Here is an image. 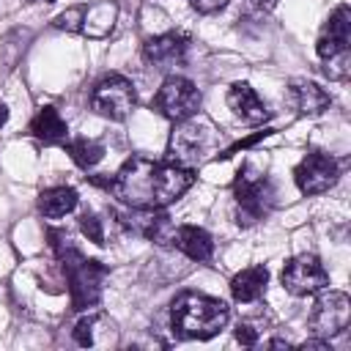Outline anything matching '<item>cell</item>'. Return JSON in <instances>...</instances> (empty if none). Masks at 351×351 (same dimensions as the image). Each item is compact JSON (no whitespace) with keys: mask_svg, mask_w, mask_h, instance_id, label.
Wrapping results in <instances>:
<instances>
[{"mask_svg":"<svg viewBox=\"0 0 351 351\" xmlns=\"http://www.w3.org/2000/svg\"><path fill=\"white\" fill-rule=\"evenodd\" d=\"M195 181L189 167L176 162H154L145 156H132L115 173L110 189L132 208H165L176 203Z\"/></svg>","mask_w":351,"mask_h":351,"instance_id":"cell-1","label":"cell"},{"mask_svg":"<svg viewBox=\"0 0 351 351\" xmlns=\"http://www.w3.org/2000/svg\"><path fill=\"white\" fill-rule=\"evenodd\" d=\"M47 239H49V247L55 252V258L60 261L63 266V274L69 280V296H71V310H88L99 302L101 296V282L107 277V266L93 261V258H85L69 239L66 230H58V228H49L47 230Z\"/></svg>","mask_w":351,"mask_h":351,"instance_id":"cell-2","label":"cell"},{"mask_svg":"<svg viewBox=\"0 0 351 351\" xmlns=\"http://www.w3.org/2000/svg\"><path fill=\"white\" fill-rule=\"evenodd\" d=\"M230 310L222 299L184 291L170 304V326L178 340H208L225 329Z\"/></svg>","mask_w":351,"mask_h":351,"instance_id":"cell-3","label":"cell"},{"mask_svg":"<svg viewBox=\"0 0 351 351\" xmlns=\"http://www.w3.org/2000/svg\"><path fill=\"white\" fill-rule=\"evenodd\" d=\"M219 148V129L200 112L178 121V126L170 134V145H167V159L195 170L200 162H206L211 154H217Z\"/></svg>","mask_w":351,"mask_h":351,"instance_id":"cell-4","label":"cell"},{"mask_svg":"<svg viewBox=\"0 0 351 351\" xmlns=\"http://www.w3.org/2000/svg\"><path fill=\"white\" fill-rule=\"evenodd\" d=\"M233 197H236V217L239 225H252L263 219L274 206V186L263 173H255L252 165H241L233 181Z\"/></svg>","mask_w":351,"mask_h":351,"instance_id":"cell-5","label":"cell"},{"mask_svg":"<svg viewBox=\"0 0 351 351\" xmlns=\"http://www.w3.org/2000/svg\"><path fill=\"white\" fill-rule=\"evenodd\" d=\"M151 110H156L159 115L170 118V121H184L189 115H195L200 110V90L195 88V82H189L186 77H165L162 88L156 90Z\"/></svg>","mask_w":351,"mask_h":351,"instance_id":"cell-6","label":"cell"},{"mask_svg":"<svg viewBox=\"0 0 351 351\" xmlns=\"http://www.w3.org/2000/svg\"><path fill=\"white\" fill-rule=\"evenodd\" d=\"M134 104H137L134 85L121 74H107L104 80L96 82L90 93V107L110 121H123L134 110Z\"/></svg>","mask_w":351,"mask_h":351,"instance_id":"cell-7","label":"cell"},{"mask_svg":"<svg viewBox=\"0 0 351 351\" xmlns=\"http://www.w3.org/2000/svg\"><path fill=\"white\" fill-rule=\"evenodd\" d=\"M348 318H351V299L348 293L343 291H318V299L310 310V329L315 337H335L340 335L346 326H348Z\"/></svg>","mask_w":351,"mask_h":351,"instance_id":"cell-8","label":"cell"},{"mask_svg":"<svg viewBox=\"0 0 351 351\" xmlns=\"http://www.w3.org/2000/svg\"><path fill=\"white\" fill-rule=\"evenodd\" d=\"M280 282L293 296H310V293H318L321 288H326L329 274H326V269H324V263H321L318 255H307L304 252V255L291 258L282 266Z\"/></svg>","mask_w":351,"mask_h":351,"instance_id":"cell-9","label":"cell"},{"mask_svg":"<svg viewBox=\"0 0 351 351\" xmlns=\"http://www.w3.org/2000/svg\"><path fill=\"white\" fill-rule=\"evenodd\" d=\"M340 178V165L335 156L324 154V151H310L293 170V181L299 186V192L304 195H321L326 189H332Z\"/></svg>","mask_w":351,"mask_h":351,"instance_id":"cell-10","label":"cell"},{"mask_svg":"<svg viewBox=\"0 0 351 351\" xmlns=\"http://www.w3.org/2000/svg\"><path fill=\"white\" fill-rule=\"evenodd\" d=\"M348 41H351V8L337 5L329 14V19H326V25L318 36L315 52H318V58L329 60V58H337V55L348 52Z\"/></svg>","mask_w":351,"mask_h":351,"instance_id":"cell-11","label":"cell"},{"mask_svg":"<svg viewBox=\"0 0 351 351\" xmlns=\"http://www.w3.org/2000/svg\"><path fill=\"white\" fill-rule=\"evenodd\" d=\"M186 36L181 33H162V36H154L143 44V58L156 66V69H170V66H178L184 63V55H186Z\"/></svg>","mask_w":351,"mask_h":351,"instance_id":"cell-12","label":"cell"},{"mask_svg":"<svg viewBox=\"0 0 351 351\" xmlns=\"http://www.w3.org/2000/svg\"><path fill=\"white\" fill-rule=\"evenodd\" d=\"M228 107L247 123H263L269 118L266 104L258 99V93L247 82H233L228 90Z\"/></svg>","mask_w":351,"mask_h":351,"instance_id":"cell-13","label":"cell"},{"mask_svg":"<svg viewBox=\"0 0 351 351\" xmlns=\"http://www.w3.org/2000/svg\"><path fill=\"white\" fill-rule=\"evenodd\" d=\"M288 96H291L293 107L302 115H318L332 104V96L321 85H315L310 80H293L291 88H288Z\"/></svg>","mask_w":351,"mask_h":351,"instance_id":"cell-14","label":"cell"},{"mask_svg":"<svg viewBox=\"0 0 351 351\" xmlns=\"http://www.w3.org/2000/svg\"><path fill=\"white\" fill-rule=\"evenodd\" d=\"M173 247H178L192 261H208L214 255L211 236L203 228H197V225H178L176 236H173Z\"/></svg>","mask_w":351,"mask_h":351,"instance_id":"cell-15","label":"cell"},{"mask_svg":"<svg viewBox=\"0 0 351 351\" xmlns=\"http://www.w3.org/2000/svg\"><path fill=\"white\" fill-rule=\"evenodd\" d=\"M266 282H269V269L266 266H250V269H241L230 280V293L236 302L250 304V302H258L263 296Z\"/></svg>","mask_w":351,"mask_h":351,"instance_id":"cell-16","label":"cell"},{"mask_svg":"<svg viewBox=\"0 0 351 351\" xmlns=\"http://www.w3.org/2000/svg\"><path fill=\"white\" fill-rule=\"evenodd\" d=\"M30 132L33 137H38L44 145H55V143H66V121L60 118V112L55 107H41L36 112V118L30 121Z\"/></svg>","mask_w":351,"mask_h":351,"instance_id":"cell-17","label":"cell"},{"mask_svg":"<svg viewBox=\"0 0 351 351\" xmlns=\"http://www.w3.org/2000/svg\"><path fill=\"white\" fill-rule=\"evenodd\" d=\"M115 16H118V5L110 3V0H99V3H93V5L85 8L82 33L90 36V38H101V36H107L112 30Z\"/></svg>","mask_w":351,"mask_h":351,"instance_id":"cell-18","label":"cell"},{"mask_svg":"<svg viewBox=\"0 0 351 351\" xmlns=\"http://www.w3.org/2000/svg\"><path fill=\"white\" fill-rule=\"evenodd\" d=\"M77 189L71 186H52V189H44L38 195V211L47 217V219H60L66 217L69 211L77 208Z\"/></svg>","mask_w":351,"mask_h":351,"instance_id":"cell-19","label":"cell"},{"mask_svg":"<svg viewBox=\"0 0 351 351\" xmlns=\"http://www.w3.org/2000/svg\"><path fill=\"white\" fill-rule=\"evenodd\" d=\"M66 151H69V156L80 165V167H93V165H99L101 162V156H104V145L99 143V140H88V137H77V140H69L66 143Z\"/></svg>","mask_w":351,"mask_h":351,"instance_id":"cell-20","label":"cell"},{"mask_svg":"<svg viewBox=\"0 0 351 351\" xmlns=\"http://www.w3.org/2000/svg\"><path fill=\"white\" fill-rule=\"evenodd\" d=\"M104 321V315H85V318H80L77 321V326H74V343L77 346H82V348H88V346H96V329H99V324Z\"/></svg>","mask_w":351,"mask_h":351,"instance_id":"cell-21","label":"cell"},{"mask_svg":"<svg viewBox=\"0 0 351 351\" xmlns=\"http://www.w3.org/2000/svg\"><path fill=\"white\" fill-rule=\"evenodd\" d=\"M82 16H85V5H71L60 16H55V27L66 30V33H77V30H82Z\"/></svg>","mask_w":351,"mask_h":351,"instance_id":"cell-22","label":"cell"},{"mask_svg":"<svg viewBox=\"0 0 351 351\" xmlns=\"http://www.w3.org/2000/svg\"><path fill=\"white\" fill-rule=\"evenodd\" d=\"M80 230L88 236V241L93 244H104V228H101V219L96 214H82L80 219Z\"/></svg>","mask_w":351,"mask_h":351,"instance_id":"cell-23","label":"cell"},{"mask_svg":"<svg viewBox=\"0 0 351 351\" xmlns=\"http://www.w3.org/2000/svg\"><path fill=\"white\" fill-rule=\"evenodd\" d=\"M266 134H271L269 129H263V132H255V134H250V137H244V140H236L233 145H228L222 154H219V159H228V156H233V154H239V151H244V148H250V145H255L258 140H263Z\"/></svg>","mask_w":351,"mask_h":351,"instance_id":"cell-24","label":"cell"},{"mask_svg":"<svg viewBox=\"0 0 351 351\" xmlns=\"http://www.w3.org/2000/svg\"><path fill=\"white\" fill-rule=\"evenodd\" d=\"M236 340H239L241 346H255V343H258V332H255L250 324H239V326H236Z\"/></svg>","mask_w":351,"mask_h":351,"instance_id":"cell-25","label":"cell"},{"mask_svg":"<svg viewBox=\"0 0 351 351\" xmlns=\"http://www.w3.org/2000/svg\"><path fill=\"white\" fill-rule=\"evenodd\" d=\"M189 3H192V8L200 11V14H214V11H219V8L228 5V0H189Z\"/></svg>","mask_w":351,"mask_h":351,"instance_id":"cell-26","label":"cell"},{"mask_svg":"<svg viewBox=\"0 0 351 351\" xmlns=\"http://www.w3.org/2000/svg\"><path fill=\"white\" fill-rule=\"evenodd\" d=\"M299 348H302V351H332V348H329V340H324V337H313V340H304Z\"/></svg>","mask_w":351,"mask_h":351,"instance_id":"cell-27","label":"cell"},{"mask_svg":"<svg viewBox=\"0 0 351 351\" xmlns=\"http://www.w3.org/2000/svg\"><path fill=\"white\" fill-rule=\"evenodd\" d=\"M5 121H8V107H5L3 101H0V126H3Z\"/></svg>","mask_w":351,"mask_h":351,"instance_id":"cell-28","label":"cell"},{"mask_svg":"<svg viewBox=\"0 0 351 351\" xmlns=\"http://www.w3.org/2000/svg\"><path fill=\"white\" fill-rule=\"evenodd\" d=\"M269 346H271V348H288V340H271Z\"/></svg>","mask_w":351,"mask_h":351,"instance_id":"cell-29","label":"cell"},{"mask_svg":"<svg viewBox=\"0 0 351 351\" xmlns=\"http://www.w3.org/2000/svg\"><path fill=\"white\" fill-rule=\"evenodd\" d=\"M25 3H38V0H25ZM47 3H52V0H47Z\"/></svg>","mask_w":351,"mask_h":351,"instance_id":"cell-30","label":"cell"},{"mask_svg":"<svg viewBox=\"0 0 351 351\" xmlns=\"http://www.w3.org/2000/svg\"><path fill=\"white\" fill-rule=\"evenodd\" d=\"M255 3H271V0H255Z\"/></svg>","mask_w":351,"mask_h":351,"instance_id":"cell-31","label":"cell"}]
</instances>
